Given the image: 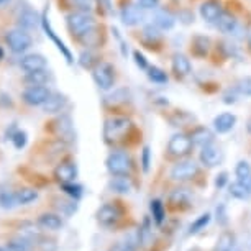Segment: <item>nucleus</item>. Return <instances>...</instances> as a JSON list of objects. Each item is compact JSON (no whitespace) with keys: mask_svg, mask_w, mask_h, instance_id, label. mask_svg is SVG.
Returning <instances> with one entry per match:
<instances>
[{"mask_svg":"<svg viewBox=\"0 0 251 251\" xmlns=\"http://www.w3.org/2000/svg\"><path fill=\"white\" fill-rule=\"evenodd\" d=\"M235 174H236V181L243 184L251 192V166L248 161H238V164L235 168Z\"/></svg>","mask_w":251,"mask_h":251,"instance_id":"obj_25","label":"nucleus"},{"mask_svg":"<svg viewBox=\"0 0 251 251\" xmlns=\"http://www.w3.org/2000/svg\"><path fill=\"white\" fill-rule=\"evenodd\" d=\"M108 189L115 194H130L133 189V182L128 176H112L108 181Z\"/></svg>","mask_w":251,"mask_h":251,"instance_id":"obj_21","label":"nucleus"},{"mask_svg":"<svg viewBox=\"0 0 251 251\" xmlns=\"http://www.w3.org/2000/svg\"><path fill=\"white\" fill-rule=\"evenodd\" d=\"M48 66V61L43 54H26L20 59V68L23 73H36V71H43Z\"/></svg>","mask_w":251,"mask_h":251,"instance_id":"obj_12","label":"nucleus"},{"mask_svg":"<svg viewBox=\"0 0 251 251\" xmlns=\"http://www.w3.org/2000/svg\"><path fill=\"white\" fill-rule=\"evenodd\" d=\"M123 215H125V208L122 207L120 202H107L97 210V222L102 226L107 228H113L122 222Z\"/></svg>","mask_w":251,"mask_h":251,"instance_id":"obj_4","label":"nucleus"},{"mask_svg":"<svg viewBox=\"0 0 251 251\" xmlns=\"http://www.w3.org/2000/svg\"><path fill=\"white\" fill-rule=\"evenodd\" d=\"M59 126H58V133L63 136V138H66V136H71L73 135V123H71V118L68 115L61 117L59 120Z\"/></svg>","mask_w":251,"mask_h":251,"instance_id":"obj_38","label":"nucleus"},{"mask_svg":"<svg viewBox=\"0 0 251 251\" xmlns=\"http://www.w3.org/2000/svg\"><path fill=\"white\" fill-rule=\"evenodd\" d=\"M217 222H219L220 225H226V224H228V219H226V208H225L224 203L217 207Z\"/></svg>","mask_w":251,"mask_h":251,"instance_id":"obj_48","label":"nucleus"},{"mask_svg":"<svg viewBox=\"0 0 251 251\" xmlns=\"http://www.w3.org/2000/svg\"><path fill=\"white\" fill-rule=\"evenodd\" d=\"M150 210H151V217H153V222L158 226H161L166 220V208L163 205V202L159 199H153L150 203Z\"/></svg>","mask_w":251,"mask_h":251,"instance_id":"obj_27","label":"nucleus"},{"mask_svg":"<svg viewBox=\"0 0 251 251\" xmlns=\"http://www.w3.org/2000/svg\"><path fill=\"white\" fill-rule=\"evenodd\" d=\"M66 103H68L66 96H63V94H59V92H53L48 100H46L41 107H43L45 113H59V112H63Z\"/></svg>","mask_w":251,"mask_h":251,"instance_id":"obj_18","label":"nucleus"},{"mask_svg":"<svg viewBox=\"0 0 251 251\" xmlns=\"http://www.w3.org/2000/svg\"><path fill=\"white\" fill-rule=\"evenodd\" d=\"M236 89H238L240 94H243V96H251V75L240 79V82H238V86H236Z\"/></svg>","mask_w":251,"mask_h":251,"instance_id":"obj_45","label":"nucleus"},{"mask_svg":"<svg viewBox=\"0 0 251 251\" xmlns=\"http://www.w3.org/2000/svg\"><path fill=\"white\" fill-rule=\"evenodd\" d=\"M38 226L48 231H58L63 228V219L58 214H41L38 217Z\"/></svg>","mask_w":251,"mask_h":251,"instance_id":"obj_19","label":"nucleus"},{"mask_svg":"<svg viewBox=\"0 0 251 251\" xmlns=\"http://www.w3.org/2000/svg\"><path fill=\"white\" fill-rule=\"evenodd\" d=\"M122 22L123 25L126 26H133V25H138V23L143 20V8H141L138 3L136 5H125L122 8Z\"/></svg>","mask_w":251,"mask_h":251,"instance_id":"obj_16","label":"nucleus"},{"mask_svg":"<svg viewBox=\"0 0 251 251\" xmlns=\"http://www.w3.org/2000/svg\"><path fill=\"white\" fill-rule=\"evenodd\" d=\"M18 203L17 201V192H12V191H0V207L5 208V210H10Z\"/></svg>","mask_w":251,"mask_h":251,"instance_id":"obj_31","label":"nucleus"},{"mask_svg":"<svg viewBox=\"0 0 251 251\" xmlns=\"http://www.w3.org/2000/svg\"><path fill=\"white\" fill-rule=\"evenodd\" d=\"M50 79V74L46 73V69L43 71H36V73H28L25 75V82L28 86H45Z\"/></svg>","mask_w":251,"mask_h":251,"instance_id":"obj_30","label":"nucleus"},{"mask_svg":"<svg viewBox=\"0 0 251 251\" xmlns=\"http://www.w3.org/2000/svg\"><path fill=\"white\" fill-rule=\"evenodd\" d=\"M58 203H59V205H56V207H58L64 215H73L74 212L77 210V203H75V201H73V202H68V201H59Z\"/></svg>","mask_w":251,"mask_h":251,"instance_id":"obj_43","label":"nucleus"},{"mask_svg":"<svg viewBox=\"0 0 251 251\" xmlns=\"http://www.w3.org/2000/svg\"><path fill=\"white\" fill-rule=\"evenodd\" d=\"M210 51V38L197 35L192 38V53L199 56V58H203V56L208 54Z\"/></svg>","mask_w":251,"mask_h":251,"instance_id":"obj_26","label":"nucleus"},{"mask_svg":"<svg viewBox=\"0 0 251 251\" xmlns=\"http://www.w3.org/2000/svg\"><path fill=\"white\" fill-rule=\"evenodd\" d=\"M7 250L8 251H33V241L20 235L18 238H13L8 241Z\"/></svg>","mask_w":251,"mask_h":251,"instance_id":"obj_29","label":"nucleus"},{"mask_svg":"<svg viewBox=\"0 0 251 251\" xmlns=\"http://www.w3.org/2000/svg\"><path fill=\"white\" fill-rule=\"evenodd\" d=\"M133 131V123L126 117H110L105 120L103 125V138L108 145H118L123 143Z\"/></svg>","mask_w":251,"mask_h":251,"instance_id":"obj_1","label":"nucleus"},{"mask_svg":"<svg viewBox=\"0 0 251 251\" xmlns=\"http://www.w3.org/2000/svg\"><path fill=\"white\" fill-rule=\"evenodd\" d=\"M191 138L194 141V145H197V146H205V145H210V143H214V133H212L210 130L205 128V126H196L191 133Z\"/></svg>","mask_w":251,"mask_h":251,"instance_id":"obj_24","label":"nucleus"},{"mask_svg":"<svg viewBox=\"0 0 251 251\" xmlns=\"http://www.w3.org/2000/svg\"><path fill=\"white\" fill-rule=\"evenodd\" d=\"M61 191L68 194L69 197H73L74 201H79L84 194V187L74 182H66V184H61Z\"/></svg>","mask_w":251,"mask_h":251,"instance_id":"obj_35","label":"nucleus"},{"mask_svg":"<svg viewBox=\"0 0 251 251\" xmlns=\"http://www.w3.org/2000/svg\"><path fill=\"white\" fill-rule=\"evenodd\" d=\"M176 115H177V117H179V115H182V112H177ZM184 117H186L187 120H192V118H194V117H191V115H189V113H184ZM171 123H173L174 126H179V125H186V123H184V122L181 120V118H177V120H171Z\"/></svg>","mask_w":251,"mask_h":251,"instance_id":"obj_51","label":"nucleus"},{"mask_svg":"<svg viewBox=\"0 0 251 251\" xmlns=\"http://www.w3.org/2000/svg\"><path fill=\"white\" fill-rule=\"evenodd\" d=\"M222 5L219 0H205L201 5V17L207 23H215L222 15Z\"/></svg>","mask_w":251,"mask_h":251,"instance_id":"obj_14","label":"nucleus"},{"mask_svg":"<svg viewBox=\"0 0 251 251\" xmlns=\"http://www.w3.org/2000/svg\"><path fill=\"white\" fill-rule=\"evenodd\" d=\"M194 141L191 138V135L186 133H176L171 136L168 143V156L171 159H182L187 158L194 150Z\"/></svg>","mask_w":251,"mask_h":251,"instance_id":"obj_5","label":"nucleus"},{"mask_svg":"<svg viewBox=\"0 0 251 251\" xmlns=\"http://www.w3.org/2000/svg\"><path fill=\"white\" fill-rule=\"evenodd\" d=\"M7 40V45L8 48H10L12 53H25V51L30 48L33 40L31 36L28 35L26 30H23V28H18V30H12L7 33L5 36Z\"/></svg>","mask_w":251,"mask_h":251,"instance_id":"obj_8","label":"nucleus"},{"mask_svg":"<svg viewBox=\"0 0 251 251\" xmlns=\"http://www.w3.org/2000/svg\"><path fill=\"white\" fill-rule=\"evenodd\" d=\"M168 207L169 210L173 212H184L189 210L192 207V201H191V194L186 189H176L169 194L168 197Z\"/></svg>","mask_w":251,"mask_h":251,"instance_id":"obj_10","label":"nucleus"},{"mask_svg":"<svg viewBox=\"0 0 251 251\" xmlns=\"http://www.w3.org/2000/svg\"><path fill=\"white\" fill-rule=\"evenodd\" d=\"M66 22H68L69 31L75 38H87L96 30V20H94L92 13L89 12H82V10L73 12L68 15Z\"/></svg>","mask_w":251,"mask_h":251,"instance_id":"obj_2","label":"nucleus"},{"mask_svg":"<svg viewBox=\"0 0 251 251\" xmlns=\"http://www.w3.org/2000/svg\"><path fill=\"white\" fill-rule=\"evenodd\" d=\"M36 199H38V191H36V189L23 187V189H20V191L17 192V201H18V203H22V205H26V203L36 201Z\"/></svg>","mask_w":251,"mask_h":251,"instance_id":"obj_32","label":"nucleus"},{"mask_svg":"<svg viewBox=\"0 0 251 251\" xmlns=\"http://www.w3.org/2000/svg\"><path fill=\"white\" fill-rule=\"evenodd\" d=\"M51 92L46 86H28L25 91H23V100H25L28 105L31 107H38L43 105V103L48 100Z\"/></svg>","mask_w":251,"mask_h":251,"instance_id":"obj_9","label":"nucleus"},{"mask_svg":"<svg viewBox=\"0 0 251 251\" xmlns=\"http://www.w3.org/2000/svg\"><path fill=\"white\" fill-rule=\"evenodd\" d=\"M173 71L177 77H186L192 73V64L189 61L187 56H184L181 53L174 54L173 56Z\"/></svg>","mask_w":251,"mask_h":251,"instance_id":"obj_20","label":"nucleus"},{"mask_svg":"<svg viewBox=\"0 0 251 251\" xmlns=\"http://www.w3.org/2000/svg\"><path fill=\"white\" fill-rule=\"evenodd\" d=\"M54 177H56V181H59L61 184L74 182V179L77 177V168H75V164L73 161H64V163L56 166Z\"/></svg>","mask_w":251,"mask_h":251,"instance_id":"obj_13","label":"nucleus"},{"mask_svg":"<svg viewBox=\"0 0 251 251\" xmlns=\"http://www.w3.org/2000/svg\"><path fill=\"white\" fill-rule=\"evenodd\" d=\"M233 248H235V236L230 231H224L219 238L217 251H233Z\"/></svg>","mask_w":251,"mask_h":251,"instance_id":"obj_34","label":"nucleus"},{"mask_svg":"<svg viewBox=\"0 0 251 251\" xmlns=\"http://www.w3.org/2000/svg\"><path fill=\"white\" fill-rule=\"evenodd\" d=\"M199 174V164L194 159H181L173 166L169 177L174 182H187L192 181Z\"/></svg>","mask_w":251,"mask_h":251,"instance_id":"obj_6","label":"nucleus"},{"mask_svg":"<svg viewBox=\"0 0 251 251\" xmlns=\"http://www.w3.org/2000/svg\"><path fill=\"white\" fill-rule=\"evenodd\" d=\"M148 77L150 80H153L154 84H166L168 82V74L163 69L156 68V66H150L148 68Z\"/></svg>","mask_w":251,"mask_h":251,"instance_id":"obj_36","label":"nucleus"},{"mask_svg":"<svg viewBox=\"0 0 251 251\" xmlns=\"http://www.w3.org/2000/svg\"><path fill=\"white\" fill-rule=\"evenodd\" d=\"M224 161V151L215 143L202 146L201 150V163L207 168H215Z\"/></svg>","mask_w":251,"mask_h":251,"instance_id":"obj_11","label":"nucleus"},{"mask_svg":"<svg viewBox=\"0 0 251 251\" xmlns=\"http://www.w3.org/2000/svg\"><path fill=\"white\" fill-rule=\"evenodd\" d=\"M12 141H13V146H15L17 150H22V148H25V145H26V141H28V135H26V131H15V135L12 136Z\"/></svg>","mask_w":251,"mask_h":251,"instance_id":"obj_42","label":"nucleus"},{"mask_svg":"<svg viewBox=\"0 0 251 251\" xmlns=\"http://www.w3.org/2000/svg\"><path fill=\"white\" fill-rule=\"evenodd\" d=\"M126 100H128V91L126 89H118L110 97H107L105 102L110 103V105H118V103H125Z\"/></svg>","mask_w":251,"mask_h":251,"instance_id":"obj_39","label":"nucleus"},{"mask_svg":"<svg viewBox=\"0 0 251 251\" xmlns=\"http://www.w3.org/2000/svg\"><path fill=\"white\" fill-rule=\"evenodd\" d=\"M174 23H176V18L166 10H159L154 15V25L161 28V30H171Z\"/></svg>","mask_w":251,"mask_h":251,"instance_id":"obj_28","label":"nucleus"},{"mask_svg":"<svg viewBox=\"0 0 251 251\" xmlns=\"http://www.w3.org/2000/svg\"><path fill=\"white\" fill-rule=\"evenodd\" d=\"M73 3L77 7V10L92 13L94 7H96V0H73Z\"/></svg>","mask_w":251,"mask_h":251,"instance_id":"obj_44","label":"nucleus"},{"mask_svg":"<svg viewBox=\"0 0 251 251\" xmlns=\"http://www.w3.org/2000/svg\"><path fill=\"white\" fill-rule=\"evenodd\" d=\"M217 28L225 33V35H231V33H235L236 26H238V20H236V17L233 13L230 12H222V15L219 17V20L215 22Z\"/></svg>","mask_w":251,"mask_h":251,"instance_id":"obj_22","label":"nucleus"},{"mask_svg":"<svg viewBox=\"0 0 251 251\" xmlns=\"http://www.w3.org/2000/svg\"><path fill=\"white\" fill-rule=\"evenodd\" d=\"M150 156H151V151L148 146H145L143 151H141V168H143V171L145 173H148L150 171Z\"/></svg>","mask_w":251,"mask_h":251,"instance_id":"obj_46","label":"nucleus"},{"mask_svg":"<svg viewBox=\"0 0 251 251\" xmlns=\"http://www.w3.org/2000/svg\"><path fill=\"white\" fill-rule=\"evenodd\" d=\"M8 2H10V0H0V7L5 5V3H8Z\"/></svg>","mask_w":251,"mask_h":251,"instance_id":"obj_52","label":"nucleus"},{"mask_svg":"<svg viewBox=\"0 0 251 251\" xmlns=\"http://www.w3.org/2000/svg\"><path fill=\"white\" fill-rule=\"evenodd\" d=\"M143 36L146 38V41H148V43H158V41H161V33H159L158 26H156V25L145 26Z\"/></svg>","mask_w":251,"mask_h":251,"instance_id":"obj_40","label":"nucleus"},{"mask_svg":"<svg viewBox=\"0 0 251 251\" xmlns=\"http://www.w3.org/2000/svg\"><path fill=\"white\" fill-rule=\"evenodd\" d=\"M79 63L82 68L86 69H94V66H96V56H94L91 51H84L82 54L79 56Z\"/></svg>","mask_w":251,"mask_h":251,"instance_id":"obj_41","label":"nucleus"},{"mask_svg":"<svg viewBox=\"0 0 251 251\" xmlns=\"http://www.w3.org/2000/svg\"><path fill=\"white\" fill-rule=\"evenodd\" d=\"M0 251H8V250H7V246H0Z\"/></svg>","mask_w":251,"mask_h":251,"instance_id":"obj_53","label":"nucleus"},{"mask_svg":"<svg viewBox=\"0 0 251 251\" xmlns=\"http://www.w3.org/2000/svg\"><path fill=\"white\" fill-rule=\"evenodd\" d=\"M159 3V0H138V5L143 10H150V8H156Z\"/></svg>","mask_w":251,"mask_h":251,"instance_id":"obj_49","label":"nucleus"},{"mask_svg":"<svg viewBox=\"0 0 251 251\" xmlns=\"http://www.w3.org/2000/svg\"><path fill=\"white\" fill-rule=\"evenodd\" d=\"M228 192H230V196L231 197H235V199H238V201H246L250 196H251V192L246 189L243 184L241 182H233V184H230L228 186Z\"/></svg>","mask_w":251,"mask_h":251,"instance_id":"obj_33","label":"nucleus"},{"mask_svg":"<svg viewBox=\"0 0 251 251\" xmlns=\"http://www.w3.org/2000/svg\"><path fill=\"white\" fill-rule=\"evenodd\" d=\"M226 182H228V174L220 173L219 176H217V179H215V187L217 189H224Z\"/></svg>","mask_w":251,"mask_h":251,"instance_id":"obj_50","label":"nucleus"},{"mask_svg":"<svg viewBox=\"0 0 251 251\" xmlns=\"http://www.w3.org/2000/svg\"><path fill=\"white\" fill-rule=\"evenodd\" d=\"M92 77L96 80L99 89L110 91L113 84H115V71H113V66L108 63H97L92 69Z\"/></svg>","mask_w":251,"mask_h":251,"instance_id":"obj_7","label":"nucleus"},{"mask_svg":"<svg viewBox=\"0 0 251 251\" xmlns=\"http://www.w3.org/2000/svg\"><path fill=\"white\" fill-rule=\"evenodd\" d=\"M133 58H135L136 66H138L140 69L148 71V68H150V66H148V61H146V58L140 53V51H135V53H133Z\"/></svg>","mask_w":251,"mask_h":251,"instance_id":"obj_47","label":"nucleus"},{"mask_svg":"<svg viewBox=\"0 0 251 251\" xmlns=\"http://www.w3.org/2000/svg\"><path fill=\"white\" fill-rule=\"evenodd\" d=\"M248 46H250V50H251V36H250V40H248Z\"/></svg>","mask_w":251,"mask_h":251,"instance_id":"obj_54","label":"nucleus"},{"mask_svg":"<svg viewBox=\"0 0 251 251\" xmlns=\"http://www.w3.org/2000/svg\"><path fill=\"white\" fill-rule=\"evenodd\" d=\"M235 123H236V117L233 115V113L225 112V113H220V115H217L214 118V128H215L217 133L224 135V133L231 131V128L235 126Z\"/></svg>","mask_w":251,"mask_h":251,"instance_id":"obj_17","label":"nucleus"},{"mask_svg":"<svg viewBox=\"0 0 251 251\" xmlns=\"http://www.w3.org/2000/svg\"><path fill=\"white\" fill-rule=\"evenodd\" d=\"M210 217H212L210 214H203V215L199 217V219L191 225V228H189V235H196L201 230L205 228V226L210 224Z\"/></svg>","mask_w":251,"mask_h":251,"instance_id":"obj_37","label":"nucleus"},{"mask_svg":"<svg viewBox=\"0 0 251 251\" xmlns=\"http://www.w3.org/2000/svg\"><path fill=\"white\" fill-rule=\"evenodd\" d=\"M41 25H43L45 33L51 38V41H53V43L56 45V48H58L61 51V54H63L64 58H66L68 64H73V54H71V51L66 48V45L63 43V41L59 40L58 35H56V33L53 31V28H51V25H50V22H48V18H46V15L41 17Z\"/></svg>","mask_w":251,"mask_h":251,"instance_id":"obj_15","label":"nucleus"},{"mask_svg":"<svg viewBox=\"0 0 251 251\" xmlns=\"http://www.w3.org/2000/svg\"><path fill=\"white\" fill-rule=\"evenodd\" d=\"M41 23V17H38V13L31 8H25L20 15H18V25L23 30H33Z\"/></svg>","mask_w":251,"mask_h":251,"instance_id":"obj_23","label":"nucleus"},{"mask_svg":"<svg viewBox=\"0 0 251 251\" xmlns=\"http://www.w3.org/2000/svg\"><path fill=\"white\" fill-rule=\"evenodd\" d=\"M105 166L112 176H130V173L133 171V159L126 151L117 150L108 154Z\"/></svg>","mask_w":251,"mask_h":251,"instance_id":"obj_3","label":"nucleus"}]
</instances>
